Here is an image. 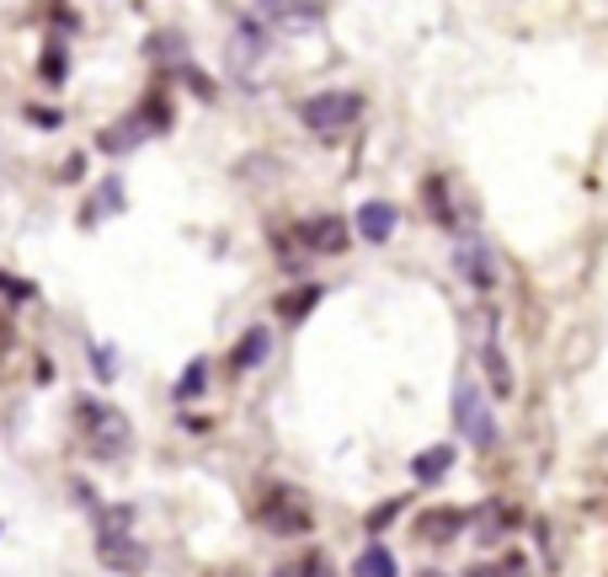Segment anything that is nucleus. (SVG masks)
<instances>
[{
	"label": "nucleus",
	"mask_w": 608,
	"mask_h": 577,
	"mask_svg": "<svg viewBox=\"0 0 608 577\" xmlns=\"http://www.w3.org/2000/svg\"><path fill=\"white\" fill-rule=\"evenodd\" d=\"M182 428H187V434H208L214 423H208V417H198V412H187V417H182Z\"/></svg>",
	"instance_id": "obj_27"
},
{
	"label": "nucleus",
	"mask_w": 608,
	"mask_h": 577,
	"mask_svg": "<svg viewBox=\"0 0 608 577\" xmlns=\"http://www.w3.org/2000/svg\"><path fill=\"white\" fill-rule=\"evenodd\" d=\"M203 390H208V359L198 353V359L187 364L182 375H177V385H172V396H177V401H182V406H187V401H198Z\"/></svg>",
	"instance_id": "obj_17"
},
{
	"label": "nucleus",
	"mask_w": 608,
	"mask_h": 577,
	"mask_svg": "<svg viewBox=\"0 0 608 577\" xmlns=\"http://www.w3.org/2000/svg\"><path fill=\"white\" fill-rule=\"evenodd\" d=\"M481 369H486V380H491V396H512V390H518V375H512V364H507L496 331L481 342Z\"/></svg>",
	"instance_id": "obj_13"
},
{
	"label": "nucleus",
	"mask_w": 608,
	"mask_h": 577,
	"mask_svg": "<svg viewBox=\"0 0 608 577\" xmlns=\"http://www.w3.org/2000/svg\"><path fill=\"white\" fill-rule=\"evenodd\" d=\"M454 465H459V449L454 444H427L411 454V481H417V487H432V481H443Z\"/></svg>",
	"instance_id": "obj_11"
},
{
	"label": "nucleus",
	"mask_w": 608,
	"mask_h": 577,
	"mask_svg": "<svg viewBox=\"0 0 608 577\" xmlns=\"http://www.w3.org/2000/svg\"><path fill=\"white\" fill-rule=\"evenodd\" d=\"M262 524H267L273 535H309V529H315V509H304L300 492L278 487V492L267 498V509H262Z\"/></svg>",
	"instance_id": "obj_8"
},
{
	"label": "nucleus",
	"mask_w": 608,
	"mask_h": 577,
	"mask_svg": "<svg viewBox=\"0 0 608 577\" xmlns=\"http://www.w3.org/2000/svg\"><path fill=\"white\" fill-rule=\"evenodd\" d=\"M91 518H97V556H102V567L128 577L150 567V551L134 540V509L128 503H91Z\"/></svg>",
	"instance_id": "obj_1"
},
{
	"label": "nucleus",
	"mask_w": 608,
	"mask_h": 577,
	"mask_svg": "<svg viewBox=\"0 0 608 577\" xmlns=\"http://www.w3.org/2000/svg\"><path fill=\"white\" fill-rule=\"evenodd\" d=\"M465 524H470V513L465 509H432V513L417 518V535H422V540H454Z\"/></svg>",
	"instance_id": "obj_14"
},
{
	"label": "nucleus",
	"mask_w": 608,
	"mask_h": 577,
	"mask_svg": "<svg viewBox=\"0 0 608 577\" xmlns=\"http://www.w3.org/2000/svg\"><path fill=\"white\" fill-rule=\"evenodd\" d=\"M166 128H172V97H166V91H150L139 108L123 113L118 128H102L97 145H102L107 155H128V150H139L144 139H155V134H166Z\"/></svg>",
	"instance_id": "obj_2"
},
{
	"label": "nucleus",
	"mask_w": 608,
	"mask_h": 577,
	"mask_svg": "<svg viewBox=\"0 0 608 577\" xmlns=\"http://www.w3.org/2000/svg\"><path fill=\"white\" fill-rule=\"evenodd\" d=\"M454 423H459V434L476 449H496V439H502V428H496V417H491V406H486V390L470 375L454 380Z\"/></svg>",
	"instance_id": "obj_4"
},
{
	"label": "nucleus",
	"mask_w": 608,
	"mask_h": 577,
	"mask_svg": "<svg viewBox=\"0 0 608 577\" xmlns=\"http://www.w3.org/2000/svg\"><path fill=\"white\" fill-rule=\"evenodd\" d=\"M0 289H5L11 300H38V284H27V278H11V273H0Z\"/></svg>",
	"instance_id": "obj_24"
},
{
	"label": "nucleus",
	"mask_w": 608,
	"mask_h": 577,
	"mask_svg": "<svg viewBox=\"0 0 608 577\" xmlns=\"http://www.w3.org/2000/svg\"><path fill=\"white\" fill-rule=\"evenodd\" d=\"M107 214H123V177H107L97 198H91V214H86V225H97V219H107Z\"/></svg>",
	"instance_id": "obj_19"
},
{
	"label": "nucleus",
	"mask_w": 608,
	"mask_h": 577,
	"mask_svg": "<svg viewBox=\"0 0 608 577\" xmlns=\"http://www.w3.org/2000/svg\"><path fill=\"white\" fill-rule=\"evenodd\" d=\"M401 509H406L401 498H390V503H379V509H373V513H368V518H364V529H368V535H379V529H390V524L401 518Z\"/></svg>",
	"instance_id": "obj_22"
},
{
	"label": "nucleus",
	"mask_w": 608,
	"mask_h": 577,
	"mask_svg": "<svg viewBox=\"0 0 608 577\" xmlns=\"http://www.w3.org/2000/svg\"><path fill=\"white\" fill-rule=\"evenodd\" d=\"M491 518L486 513H481V540H496V535H507V529H518V524H523V513L512 509V503H491Z\"/></svg>",
	"instance_id": "obj_21"
},
{
	"label": "nucleus",
	"mask_w": 608,
	"mask_h": 577,
	"mask_svg": "<svg viewBox=\"0 0 608 577\" xmlns=\"http://www.w3.org/2000/svg\"><path fill=\"white\" fill-rule=\"evenodd\" d=\"M273 577H337V567H331V556H326V551H304L300 562L273 567Z\"/></svg>",
	"instance_id": "obj_18"
},
{
	"label": "nucleus",
	"mask_w": 608,
	"mask_h": 577,
	"mask_svg": "<svg viewBox=\"0 0 608 577\" xmlns=\"http://www.w3.org/2000/svg\"><path fill=\"white\" fill-rule=\"evenodd\" d=\"M347 241H353V230H347L342 214H309L289 230V247H300L304 256H342Z\"/></svg>",
	"instance_id": "obj_6"
},
{
	"label": "nucleus",
	"mask_w": 608,
	"mask_h": 577,
	"mask_svg": "<svg viewBox=\"0 0 608 577\" xmlns=\"http://www.w3.org/2000/svg\"><path fill=\"white\" fill-rule=\"evenodd\" d=\"M27 118H33L38 128H60V124H64V118L54 113V108H27Z\"/></svg>",
	"instance_id": "obj_26"
},
{
	"label": "nucleus",
	"mask_w": 608,
	"mask_h": 577,
	"mask_svg": "<svg viewBox=\"0 0 608 577\" xmlns=\"http://www.w3.org/2000/svg\"><path fill=\"white\" fill-rule=\"evenodd\" d=\"M267 49H273V22L262 16V5H256V11H241V16H236V38H230V64L245 70V64L262 60Z\"/></svg>",
	"instance_id": "obj_7"
},
{
	"label": "nucleus",
	"mask_w": 608,
	"mask_h": 577,
	"mask_svg": "<svg viewBox=\"0 0 608 577\" xmlns=\"http://www.w3.org/2000/svg\"><path fill=\"white\" fill-rule=\"evenodd\" d=\"M427 214H432V225H443V230H454V209H448V183L443 177H427Z\"/></svg>",
	"instance_id": "obj_20"
},
{
	"label": "nucleus",
	"mask_w": 608,
	"mask_h": 577,
	"mask_svg": "<svg viewBox=\"0 0 608 577\" xmlns=\"http://www.w3.org/2000/svg\"><path fill=\"white\" fill-rule=\"evenodd\" d=\"M358 236H364L368 247H384L390 236H395V225H401V209L395 203H384V198H368V203H358Z\"/></svg>",
	"instance_id": "obj_10"
},
{
	"label": "nucleus",
	"mask_w": 608,
	"mask_h": 577,
	"mask_svg": "<svg viewBox=\"0 0 608 577\" xmlns=\"http://www.w3.org/2000/svg\"><path fill=\"white\" fill-rule=\"evenodd\" d=\"M91 359H97V375H102V380H113V348L91 342Z\"/></svg>",
	"instance_id": "obj_25"
},
{
	"label": "nucleus",
	"mask_w": 608,
	"mask_h": 577,
	"mask_svg": "<svg viewBox=\"0 0 608 577\" xmlns=\"http://www.w3.org/2000/svg\"><path fill=\"white\" fill-rule=\"evenodd\" d=\"M454 267L465 273V284H470L476 294H491L496 278H502V273H496V252H491L486 241H459V247H454Z\"/></svg>",
	"instance_id": "obj_9"
},
{
	"label": "nucleus",
	"mask_w": 608,
	"mask_h": 577,
	"mask_svg": "<svg viewBox=\"0 0 608 577\" xmlns=\"http://www.w3.org/2000/svg\"><path fill=\"white\" fill-rule=\"evenodd\" d=\"M422 577H448V573H438V567H427V573Z\"/></svg>",
	"instance_id": "obj_28"
},
{
	"label": "nucleus",
	"mask_w": 608,
	"mask_h": 577,
	"mask_svg": "<svg viewBox=\"0 0 608 577\" xmlns=\"http://www.w3.org/2000/svg\"><path fill=\"white\" fill-rule=\"evenodd\" d=\"M273 359V326H251L241 331V342H236V353H230V369L236 375H251V369H262Z\"/></svg>",
	"instance_id": "obj_12"
},
{
	"label": "nucleus",
	"mask_w": 608,
	"mask_h": 577,
	"mask_svg": "<svg viewBox=\"0 0 608 577\" xmlns=\"http://www.w3.org/2000/svg\"><path fill=\"white\" fill-rule=\"evenodd\" d=\"M64 70H69V60H64V49H60V43H49V49H43V80H49V86H60V80H64Z\"/></svg>",
	"instance_id": "obj_23"
},
{
	"label": "nucleus",
	"mask_w": 608,
	"mask_h": 577,
	"mask_svg": "<svg viewBox=\"0 0 608 577\" xmlns=\"http://www.w3.org/2000/svg\"><path fill=\"white\" fill-rule=\"evenodd\" d=\"M353 577H401V556L390 551V545H364L358 551V562H353Z\"/></svg>",
	"instance_id": "obj_15"
},
{
	"label": "nucleus",
	"mask_w": 608,
	"mask_h": 577,
	"mask_svg": "<svg viewBox=\"0 0 608 577\" xmlns=\"http://www.w3.org/2000/svg\"><path fill=\"white\" fill-rule=\"evenodd\" d=\"M364 118V97L358 91H315L300 102V124L309 134H342Z\"/></svg>",
	"instance_id": "obj_5"
},
{
	"label": "nucleus",
	"mask_w": 608,
	"mask_h": 577,
	"mask_svg": "<svg viewBox=\"0 0 608 577\" xmlns=\"http://www.w3.org/2000/svg\"><path fill=\"white\" fill-rule=\"evenodd\" d=\"M75 423H80L86 449H91L97 460H118L123 449L134 444V428H128V417H123L118 406L97 401V396H80V401H75Z\"/></svg>",
	"instance_id": "obj_3"
},
{
	"label": "nucleus",
	"mask_w": 608,
	"mask_h": 577,
	"mask_svg": "<svg viewBox=\"0 0 608 577\" xmlns=\"http://www.w3.org/2000/svg\"><path fill=\"white\" fill-rule=\"evenodd\" d=\"M326 300V284H300V289H289L283 300H278V316L283 321H304L315 305Z\"/></svg>",
	"instance_id": "obj_16"
}]
</instances>
